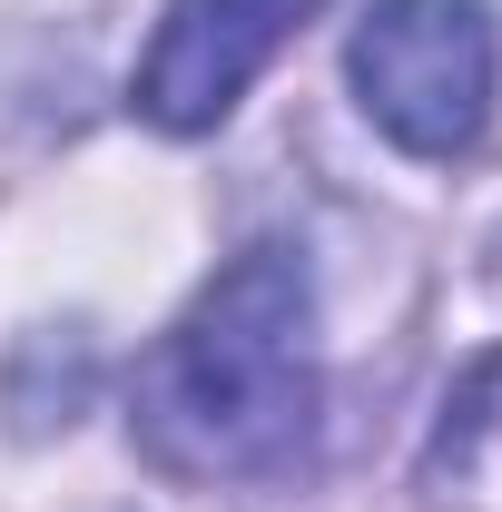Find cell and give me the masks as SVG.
I'll use <instances>...</instances> for the list:
<instances>
[{"instance_id": "1", "label": "cell", "mask_w": 502, "mask_h": 512, "mask_svg": "<svg viewBox=\"0 0 502 512\" xmlns=\"http://www.w3.org/2000/svg\"><path fill=\"white\" fill-rule=\"evenodd\" d=\"M128 434L168 483H276L315 444V276L296 247H247L168 325L138 384Z\"/></svg>"}, {"instance_id": "2", "label": "cell", "mask_w": 502, "mask_h": 512, "mask_svg": "<svg viewBox=\"0 0 502 512\" xmlns=\"http://www.w3.org/2000/svg\"><path fill=\"white\" fill-rule=\"evenodd\" d=\"M502 89V30L483 0H375L355 30V99L404 158H463Z\"/></svg>"}, {"instance_id": "3", "label": "cell", "mask_w": 502, "mask_h": 512, "mask_svg": "<svg viewBox=\"0 0 502 512\" xmlns=\"http://www.w3.org/2000/svg\"><path fill=\"white\" fill-rule=\"evenodd\" d=\"M315 10L325 0H168V20H158V40L138 60V119L168 128V138L217 128L247 99V79L306 30Z\"/></svg>"}]
</instances>
